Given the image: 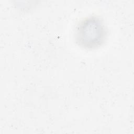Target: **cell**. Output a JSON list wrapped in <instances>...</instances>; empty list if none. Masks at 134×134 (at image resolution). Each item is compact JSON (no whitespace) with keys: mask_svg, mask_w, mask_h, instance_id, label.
<instances>
[{"mask_svg":"<svg viewBox=\"0 0 134 134\" xmlns=\"http://www.w3.org/2000/svg\"><path fill=\"white\" fill-rule=\"evenodd\" d=\"M106 29L100 18L91 16L81 20L75 30V40L81 47L92 49L100 46L106 38Z\"/></svg>","mask_w":134,"mask_h":134,"instance_id":"obj_1","label":"cell"}]
</instances>
